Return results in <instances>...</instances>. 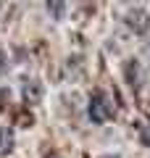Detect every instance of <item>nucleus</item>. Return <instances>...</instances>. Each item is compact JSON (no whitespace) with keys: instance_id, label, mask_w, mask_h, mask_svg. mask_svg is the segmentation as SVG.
Listing matches in <instances>:
<instances>
[{"instance_id":"1","label":"nucleus","mask_w":150,"mask_h":158,"mask_svg":"<svg viewBox=\"0 0 150 158\" xmlns=\"http://www.w3.org/2000/svg\"><path fill=\"white\" fill-rule=\"evenodd\" d=\"M90 118H92L95 124H103V121H108L113 113V106H111V98L106 95V92H95L92 100H90V108H87Z\"/></svg>"},{"instance_id":"2","label":"nucleus","mask_w":150,"mask_h":158,"mask_svg":"<svg viewBox=\"0 0 150 158\" xmlns=\"http://www.w3.org/2000/svg\"><path fill=\"white\" fill-rule=\"evenodd\" d=\"M127 24L134 29V32H140V34H142L145 29L150 27V19H148V13H145L142 8H134V11H129V16H127Z\"/></svg>"},{"instance_id":"3","label":"nucleus","mask_w":150,"mask_h":158,"mask_svg":"<svg viewBox=\"0 0 150 158\" xmlns=\"http://www.w3.org/2000/svg\"><path fill=\"white\" fill-rule=\"evenodd\" d=\"M13 150V129L3 127L0 129V156H8Z\"/></svg>"},{"instance_id":"4","label":"nucleus","mask_w":150,"mask_h":158,"mask_svg":"<svg viewBox=\"0 0 150 158\" xmlns=\"http://www.w3.org/2000/svg\"><path fill=\"white\" fill-rule=\"evenodd\" d=\"M48 11H50V13H56V16H61V13L66 11V6H61V3H53V6H48Z\"/></svg>"},{"instance_id":"5","label":"nucleus","mask_w":150,"mask_h":158,"mask_svg":"<svg viewBox=\"0 0 150 158\" xmlns=\"http://www.w3.org/2000/svg\"><path fill=\"white\" fill-rule=\"evenodd\" d=\"M3 71H6V56H3V50H0V77H3Z\"/></svg>"},{"instance_id":"6","label":"nucleus","mask_w":150,"mask_h":158,"mask_svg":"<svg viewBox=\"0 0 150 158\" xmlns=\"http://www.w3.org/2000/svg\"><path fill=\"white\" fill-rule=\"evenodd\" d=\"M108 158H113V156H108Z\"/></svg>"}]
</instances>
